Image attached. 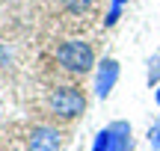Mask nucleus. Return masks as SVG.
<instances>
[{"label":"nucleus","mask_w":160,"mask_h":151,"mask_svg":"<svg viewBox=\"0 0 160 151\" xmlns=\"http://www.w3.org/2000/svg\"><path fill=\"white\" fill-rule=\"evenodd\" d=\"M53 56H57V62L62 65L68 74H77V77L89 74V71L98 65L92 45L83 41V39H65V41H59L57 51H53Z\"/></svg>","instance_id":"f257e3e1"},{"label":"nucleus","mask_w":160,"mask_h":151,"mask_svg":"<svg viewBox=\"0 0 160 151\" xmlns=\"http://www.w3.org/2000/svg\"><path fill=\"white\" fill-rule=\"evenodd\" d=\"M48 110L53 113L57 119H62V122H71V119L83 116L86 113V95L83 89L77 86H53L51 95H48Z\"/></svg>","instance_id":"f03ea898"},{"label":"nucleus","mask_w":160,"mask_h":151,"mask_svg":"<svg viewBox=\"0 0 160 151\" xmlns=\"http://www.w3.org/2000/svg\"><path fill=\"white\" fill-rule=\"evenodd\" d=\"M119 74H122V68H119V62H116L113 56H104L101 62L95 65V95L101 101L113 95L116 83H119Z\"/></svg>","instance_id":"7ed1b4c3"},{"label":"nucleus","mask_w":160,"mask_h":151,"mask_svg":"<svg viewBox=\"0 0 160 151\" xmlns=\"http://www.w3.org/2000/svg\"><path fill=\"white\" fill-rule=\"evenodd\" d=\"M62 134L51 124H36L27 136V151H59Z\"/></svg>","instance_id":"20e7f679"},{"label":"nucleus","mask_w":160,"mask_h":151,"mask_svg":"<svg viewBox=\"0 0 160 151\" xmlns=\"http://www.w3.org/2000/svg\"><path fill=\"white\" fill-rule=\"evenodd\" d=\"M110 130V151H131L133 148V128L125 119H116L107 124Z\"/></svg>","instance_id":"39448f33"},{"label":"nucleus","mask_w":160,"mask_h":151,"mask_svg":"<svg viewBox=\"0 0 160 151\" xmlns=\"http://www.w3.org/2000/svg\"><path fill=\"white\" fill-rule=\"evenodd\" d=\"M145 83H148V89L160 86V53H154L148 59V77H145Z\"/></svg>","instance_id":"423d86ee"},{"label":"nucleus","mask_w":160,"mask_h":151,"mask_svg":"<svg viewBox=\"0 0 160 151\" xmlns=\"http://www.w3.org/2000/svg\"><path fill=\"white\" fill-rule=\"evenodd\" d=\"M59 3H62V9L71 12V15H83V12L92 9V3H95V0H59Z\"/></svg>","instance_id":"0eeeda50"},{"label":"nucleus","mask_w":160,"mask_h":151,"mask_svg":"<svg viewBox=\"0 0 160 151\" xmlns=\"http://www.w3.org/2000/svg\"><path fill=\"white\" fill-rule=\"evenodd\" d=\"M92 151H110V130H98L95 134V142H92Z\"/></svg>","instance_id":"6e6552de"},{"label":"nucleus","mask_w":160,"mask_h":151,"mask_svg":"<svg viewBox=\"0 0 160 151\" xmlns=\"http://www.w3.org/2000/svg\"><path fill=\"white\" fill-rule=\"evenodd\" d=\"M145 136H148V145H151V151H160V119H157V122L148 128V134H145Z\"/></svg>","instance_id":"1a4fd4ad"},{"label":"nucleus","mask_w":160,"mask_h":151,"mask_svg":"<svg viewBox=\"0 0 160 151\" xmlns=\"http://www.w3.org/2000/svg\"><path fill=\"white\" fill-rule=\"evenodd\" d=\"M119 12H122V6L113 3V6H110V12H107V21H104V24H107V27H113V24L119 21Z\"/></svg>","instance_id":"9d476101"},{"label":"nucleus","mask_w":160,"mask_h":151,"mask_svg":"<svg viewBox=\"0 0 160 151\" xmlns=\"http://www.w3.org/2000/svg\"><path fill=\"white\" fill-rule=\"evenodd\" d=\"M154 104H157V107H160V86H157V89H154Z\"/></svg>","instance_id":"9b49d317"},{"label":"nucleus","mask_w":160,"mask_h":151,"mask_svg":"<svg viewBox=\"0 0 160 151\" xmlns=\"http://www.w3.org/2000/svg\"><path fill=\"white\" fill-rule=\"evenodd\" d=\"M113 3H116V6H125V3H128V0H113Z\"/></svg>","instance_id":"f8f14e48"},{"label":"nucleus","mask_w":160,"mask_h":151,"mask_svg":"<svg viewBox=\"0 0 160 151\" xmlns=\"http://www.w3.org/2000/svg\"><path fill=\"white\" fill-rule=\"evenodd\" d=\"M3 3H18V0H3Z\"/></svg>","instance_id":"ddd939ff"}]
</instances>
